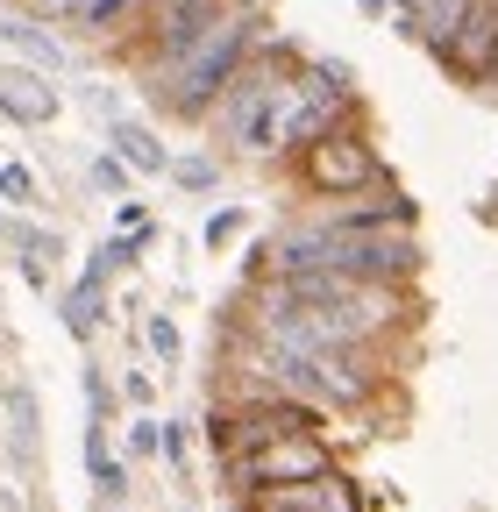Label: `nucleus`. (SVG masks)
Masks as SVG:
<instances>
[{
    "label": "nucleus",
    "instance_id": "1",
    "mask_svg": "<svg viewBox=\"0 0 498 512\" xmlns=\"http://www.w3.org/2000/svg\"><path fill=\"white\" fill-rule=\"evenodd\" d=\"M264 0H228V8L185 43L178 57H164V64H143V93L171 114V121H207L214 114V100L228 93V79L242 72L249 57H257V43H264Z\"/></svg>",
    "mask_w": 498,
    "mask_h": 512
},
{
    "label": "nucleus",
    "instance_id": "2",
    "mask_svg": "<svg viewBox=\"0 0 498 512\" xmlns=\"http://www.w3.org/2000/svg\"><path fill=\"white\" fill-rule=\"evenodd\" d=\"M292 72H299V50L264 36L257 57H249L242 72L228 79V93L214 100L207 128L221 143H235L242 157H278L285 150V86H292Z\"/></svg>",
    "mask_w": 498,
    "mask_h": 512
},
{
    "label": "nucleus",
    "instance_id": "3",
    "mask_svg": "<svg viewBox=\"0 0 498 512\" xmlns=\"http://www.w3.org/2000/svg\"><path fill=\"white\" fill-rule=\"evenodd\" d=\"M292 178H299V192H314V200H342V192L392 185L378 143L363 136V121H342V128H328V136H314L306 150H292Z\"/></svg>",
    "mask_w": 498,
    "mask_h": 512
},
{
    "label": "nucleus",
    "instance_id": "4",
    "mask_svg": "<svg viewBox=\"0 0 498 512\" xmlns=\"http://www.w3.org/2000/svg\"><path fill=\"white\" fill-rule=\"evenodd\" d=\"M356 121V86H349V64H328V57H299V72L285 86V157L306 150L314 136Z\"/></svg>",
    "mask_w": 498,
    "mask_h": 512
},
{
    "label": "nucleus",
    "instance_id": "5",
    "mask_svg": "<svg viewBox=\"0 0 498 512\" xmlns=\"http://www.w3.org/2000/svg\"><path fill=\"white\" fill-rule=\"evenodd\" d=\"M321 470H335L328 434H271V441H257V448H242V456L221 463L235 498H257V491H278V484H306Z\"/></svg>",
    "mask_w": 498,
    "mask_h": 512
},
{
    "label": "nucleus",
    "instance_id": "6",
    "mask_svg": "<svg viewBox=\"0 0 498 512\" xmlns=\"http://www.w3.org/2000/svg\"><path fill=\"white\" fill-rule=\"evenodd\" d=\"M221 8H228V0H150V15H143V29H136V43H129V64L143 72V64L178 57Z\"/></svg>",
    "mask_w": 498,
    "mask_h": 512
},
{
    "label": "nucleus",
    "instance_id": "7",
    "mask_svg": "<svg viewBox=\"0 0 498 512\" xmlns=\"http://www.w3.org/2000/svg\"><path fill=\"white\" fill-rule=\"evenodd\" d=\"M434 64H442L449 79H463V86H491V72H498V0H477L463 15V29L434 50Z\"/></svg>",
    "mask_w": 498,
    "mask_h": 512
},
{
    "label": "nucleus",
    "instance_id": "8",
    "mask_svg": "<svg viewBox=\"0 0 498 512\" xmlns=\"http://www.w3.org/2000/svg\"><path fill=\"white\" fill-rule=\"evenodd\" d=\"M257 498H278L285 512H370L363 505V484L335 463L321 477H306V484H278V491H257Z\"/></svg>",
    "mask_w": 498,
    "mask_h": 512
},
{
    "label": "nucleus",
    "instance_id": "9",
    "mask_svg": "<svg viewBox=\"0 0 498 512\" xmlns=\"http://www.w3.org/2000/svg\"><path fill=\"white\" fill-rule=\"evenodd\" d=\"M107 136H114L121 157L136 164V178H171V143L157 136L143 114H114V121H107Z\"/></svg>",
    "mask_w": 498,
    "mask_h": 512
},
{
    "label": "nucleus",
    "instance_id": "10",
    "mask_svg": "<svg viewBox=\"0 0 498 512\" xmlns=\"http://www.w3.org/2000/svg\"><path fill=\"white\" fill-rule=\"evenodd\" d=\"M0 43H8L22 64H36V72H65V64H72L65 43L50 36V22H36V15H22V8H15V15H0Z\"/></svg>",
    "mask_w": 498,
    "mask_h": 512
},
{
    "label": "nucleus",
    "instance_id": "11",
    "mask_svg": "<svg viewBox=\"0 0 498 512\" xmlns=\"http://www.w3.org/2000/svg\"><path fill=\"white\" fill-rule=\"evenodd\" d=\"M0 114L22 121V128H36V121H50V114H57V93L43 86L36 64H29V72H0Z\"/></svg>",
    "mask_w": 498,
    "mask_h": 512
},
{
    "label": "nucleus",
    "instance_id": "12",
    "mask_svg": "<svg viewBox=\"0 0 498 512\" xmlns=\"http://www.w3.org/2000/svg\"><path fill=\"white\" fill-rule=\"evenodd\" d=\"M57 313H65V335L72 342H93L100 335V320H107V278H72L65 285V299H57Z\"/></svg>",
    "mask_w": 498,
    "mask_h": 512
},
{
    "label": "nucleus",
    "instance_id": "13",
    "mask_svg": "<svg viewBox=\"0 0 498 512\" xmlns=\"http://www.w3.org/2000/svg\"><path fill=\"white\" fill-rule=\"evenodd\" d=\"M86 477H93L100 505H121V498H129V470H121L114 441H107V420H93V427H86Z\"/></svg>",
    "mask_w": 498,
    "mask_h": 512
},
{
    "label": "nucleus",
    "instance_id": "14",
    "mask_svg": "<svg viewBox=\"0 0 498 512\" xmlns=\"http://www.w3.org/2000/svg\"><path fill=\"white\" fill-rule=\"evenodd\" d=\"M143 15H150V0H93V15L79 22L93 43H121L129 50L136 43V29H143Z\"/></svg>",
    "mask_w": 498,
    "mask_h": 512
},
{
    "label": "nucleus",
    "instance_id": "15",
    "mask_svg": "<svg viewBox=\"0 0 498 512\" xmlns=\"http://www.w3.org/2000/svg\"><path fill=\"white\" fill-rule=\"evenodd\" d=\"M143 242H150V228H143V235H136V228H121V235H107V242L93 249V264H86V271H93V278H114V271H129L136 256H143Z\"/></svg>",
    "mask_w": 498,
    "mask_h": 512
},
{
    "label": "nucleus",
    "instance_id": "16",
    "mask_svg": "<svg viewBox=\"0 0 498 512\" xmlns=\"http://www.w3.org/2000/svg\"><path fill=\"white\" fill-rule=\"evenodd\" d=\"M171 185H185V192H214V185H221V164L200 157V150H193V157H171Z\"/></svg>",
    "mask_w": 498,
    "mask_h": 512
},
{
    "label": "nucleus",
    "instance_id": "17",
    "mask_svg": "<svg viewBox=\"0 0 498 512\" xmlns=\"http://www.w3.org/2000/svg\"><path fill=\"white\" fill-rule=\"evenodd\" d=\"M143 342H150L157 363H178V356H185V335H178V320H171V313H150V320H143Z\"/></svg>",
    "mask_w": 498,
    "mask_h": 512
},
{
    "label": "nucleus",
    "instance_id": "18",
    "mask_svg": "<svg viewBox=\"0 0 498 512\" xmlns=\"http://www.w3.org/2000/svg\"><path fill=\"white\" fill-rule=\"evenodd\" d=\"M0 200H8V207H36V171L22 157H0Z\"/></svg>",
    "mask_w": 498,
    "mask_h": 512
},
{
    "label": "nucleus",
    "instance_id": "19",
    "mask_svg": "<svg viewBox=\"0 0 498 512\" xmlns=\"http://www.w3.org/2000/svg\"><path fill=\"white\" fill-rule=\"evenodd\" d=\"M15 8L36 15V22H72V29H79V22L93 15V0H15Z\"/></svg>",
    "mask_w": 498,
    "mask_h": 512
},
{
    "label": "nucleus",
    "instance_id": "20",
    "mask_svg": "<svg viewBox=\"0 0 498 512\" xmlns=\"http://www.w3.org/2000/svg\"><path fill=\"white\" fill-rule=\"evenodd\" d=\"M129 178H136V164L121 157V150H100V157H93V185H100V192H129Z\"/></svg>",
    "mask_w": 498,
    "mask_h": 512
},
{
    "label": "nucleus",
    "instance_id": "21",
    "mask_svg": "<svg viewBox=\"0 0 498 512\" xmlns=\"http://www.w3.org/2000/svg\"><path fill=\"white\" fill-rule=\"evenodd\" d=\"M129 456H164V420H129Z\"/></svg>",
    "mask_w": 498,
    "mask_h": 512
},
{
    "label": "nucleus",
    "instance_id": "22",
    "mask_svg": "<svg viewBox=\"0 0 498 512\" xmlns=\"http://www.w3.org/2000/svg\"><path fill=\"white\" fill-rule=\"evenodd\" d=\"M242 235V207H221L214 221H207V249H221V242H235Z\"/></svg>",
    "mask_w": 498,
    "mask_h": 512
},
{
    "label": "nucleus",
    "instance_id": "23",
    "mask_svg": "<svg viewBox=\"0 0 498 512\" xmlns=\"http://www.w3.org/2000/svg\"><path fill=\"white\" fill-rule=\"evenodd\" d=\"M107 406H114V392H107V377H100V363H93V370H86V413L107 420Z\"/></svg>",
    "mask_w": 498,
    "mask_h": 512
},
{
    "label": "nucleus",
    "instance_id": "24",
    "mask_svg": "<svg viewBox=\"0 0 498 512\" xmlns=\"http://www.w3.org/2000/svg\"><path fill=\"white\" fill-rule=\"evenodd\" d=\"M121 392H129V406H150L157 392H150V370H129V377H121Z\"/></svg>",
    "mask_w": 498,
    "mask_h": 512
},
{
    "label": "nucleus",
    "instance_id": "25",
    "mask_svg": "<svg viewBox=\"0 0 498 512\" xmlns=\"http://www.w3.org/2000/svg\"><path fill=\"white\" fill-rule=\"evenodd\" d=\"M114 221H121V228H136V235H143V228H150V207H143V200H121V214H114Z\"/></svg>",
    "mask_w": 498,
    "mask_h": 512
},
{
    "label": "nucleus",
    "instance_id": "26",
    "mask_svg": "<svg viewBox=\"0 0 498 512\" xmlns=\"http://www.w3.org/2000/svg\"><path fill=\"white\" fill-rule=\"evenodd\" d=\"M242 512H285L278 498H242Z\"/></svg>",
    "mask_w": 498,
    "mask_h": 512
},
{
    "label": "nucleus",
    "instance_id": "27",
    "mask_svg": "<svg viewBox=\"0 0 498 512\" xmlns=\"http://www.w3.org/2000/svg\"><path fill=\"white\" fill-rule=\"evenodd\" d=\"M0 235H8V221H0Z\"/></svg>",
    "mask_w": 498,
    "mask_h": 512
},
{
    "label": "nucleus",
    "instance_id": "28",
    "mask_svg": "<svg viewBox=\"0 0 498 512\" xmlns=\"http://www.w3.org/2000/svg\"><path fill=\"white\" fill-rule=\"evenodd\" d=\"M107 512H114V505H107Z\"/></svg>",
    "mask_w": 498,
    "mask_h": 512
}]
</instances>
